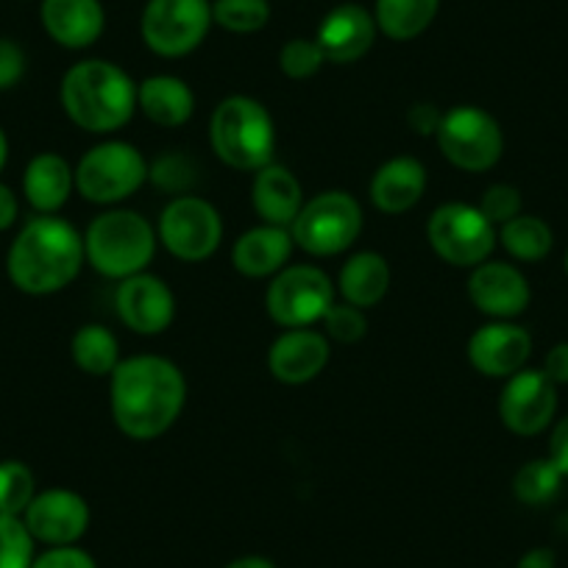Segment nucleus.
Segmentation results:
<instances>
[{
  "label": "nucleus",
  "instance_id": "f257e3e1",
  "mask_svg": "<svg viewBox=\"0 0 568 568\" xmlns=\"http://www.w3.org/2000/svg\"><path fill=\"white\" fill-rule=\"evenodd\" d=\"M187 404V379L173 359L134 354L109 376V413L131 440H156L171 433Z\"/></svg>",
  "mask_w": 568,
  "mask_h": 568
},
{
  "label": "nucleus",
  "instance_id": "f03ea898",
  "mask_svg": "<svg viewBox=\"0 0 568 568\" xmlns=\"http://www.w3.org/2000/svg\"><path fill=\"white\" fill-rule=\"evenodd\" d=\"M84 234L59 215H37L9 245L7 273L20 293L53 296L84 267Z\"/></svg>",
  "mask_w": 568,
  "mask_h": 568
},
{
  "label": "nucleus",
  "instance_id": "7ed1b4c3",
  "mask_svg": "<svg viewBox=\"0 0 568 568\" xmlns=\"http://www.w3.org/2000/svg\"><path fill=\"white\" fill-rule=\"evenodd\" d=\"M64 114L90 134H118L136 114V81L109 59H84L59 87Z\"/></svg>",
  "mask_w": 568,
  "mask_h": 568
},
{
  "label": "nucleus",
  "instance_id": "20e7f679",
  "mask_svg": "<svg viewBox=\"0 0 568 568\" xmlns=\"http://www.w3.org/2000/svg\"><path fill=\"white\" fill-rule=\"evenodd\" d=\"M210 149L226 168L256 173L273 162L276 123L262 101L251 95H229L212 109Z\"/></svg>",
  "mask_w": 568,
  "mask_h": 568
},
{
  "label": "nucleus",
  "instance_id": "39448f33",
  "mask_svg": "<svg viewBox=\"0 0 568 568\" xmlns=\"http://www.w3.org/2000/svg\"><path fill=\"white\" fill-rule=\"evenodd\" d=\"M156 248H160L156 226H151L145 215L125 206H112L95 215L84 232L87 262L101 276L114 282L149 271Z\"/></svg>",
  "mask_w": 568,
  "mask_h": 568
},
{
  "label": "nucleus",
  "instance_id": "423d86ee",
  "mask_svg": "<svg viewBox=\"0 0 568 568\" xmlns=\"http://www.w3.org/2000/svg\"><path fill=\"white\" fill-rule=\"evenodd\" d=\"M149 165L136 145L123 140H103L79 160L75 193L98 206H118L149 182Z\"/></svg>",
  "mask_w": 568,
  "mask_h": 568
},
{
  "label": "nucleus",
  "instance_id": "0eeeda50",
  "mask_svg": "<svg viewBox=\"0 0 568 568\" xmlns=\"http://www.w3.org/2000/svg\"><path fill=\"white\" fill-rule=\"evenodd\" d=\"M291 234L296 248L315 260L346 254L363 234V206L346 190H324L304 201Z\"/></svg>",
  "mask_w": 568,
  "mask_h": 568
},
{
  "label": "nucleus",
  "instance_id": "6e6552de",
  "mask_svg": "<svg viewBox=\"0 0 568 568\" xmlns=\"http://www.w3.org/2000/svg\"><path fill=\"white\" fill-rule=\"evenodd\" d=\"M337 287L329 273L318 265H287L271 278L265 291V310L282 329L318 326L335 304Z\"/></svg>",
  "mask_w": 568,
  "mask_h": 568
},
{
  "label": "nucleus",
  "instance_id": "1a4fd4ad",
  "mask_svg": "<svg viewBox=\"0 0 568 568\" xmlns=\"http://www.w3.org/2000/svg\"><path fill=\"white\" fill-rule=\"evenodd\" d=\"M435 142L446 162L463 173L490 171L505 154V131L499 120L471 103H460L444 112Z\"/></svg>",
  "mask_w": 568,
  "mask_h": 568
},
{
  "label": "nucleus",
  "instance_id": "9d476101",
  "mask_svg": "<svg viewBox=\"0 0 568 568\" xmlns=\"http://www.w3.org/2000/svg\"><path fill=\"white\" fill-rule=\"evenodd\" d=\"M426 240L435 254L452 267H477L490 260L496 240V226L479 212L477 204L449 201L440 204L426 223Z\"/></svg>",
  "mask_w": 568,
  "mask_h": 568
},
{
  "label": "nucleus",
  "instance_id": "9b49d317",
  "mask_svg": "<svg viewBox=\"0 0 568 568\" xmlns=\"http://www.w3.org/2000/svg\"><path fill=\"white\" fill-rule=\"evenodd\" d=\"M156 237L179 262H206L223 243V215L201 195H176L156 221Z\"/></svg>",
  "mask_w": 568,
  "mask_h": 568
},
{
  "label": "nucleus",
  "instance_id": "f8f14e48",
  "mask_svg": "<svg viewBox=\"0 0 568 568\" xmlns=\"http://www.w3.org/2000/svg\"><path fill=\"white\" fill-rule=\"evenodd\" d=\"M212 29L210 0H149L140 18V37L162 59L190 57Z\"/></svg>",
  "mask_w": 568,
  "mask_h": 568
},
{
  "label": "nucleus",
  "instance_id": "ddd939ff",
  "mask_svg": "<svg viewBox=\"0 0 568 568\" xmlns=\"http://www.w3.org/2000/svg\"><path fill=\"white\" fill-rule=\"evenodd\" d=\"M557 415V385L540 368H521L507 376L499 393V418L507 433L535 438Z\"/></svg>",
  "mask_w": 568,
  "mask_h": 568
},
{
  "label": "nucleus",
  "instance_id": "4468645a",
  "mask_svg": "<svg viewBox=\"0 0 568 568\" xmlns=\"http://www.w3.org/2000/svg\"><path fill=\"white\" fill-rule=\"evenodd\" d=\"M114 310L134 335L156 337L171 329L176 321V296L165 278L142 271L118 282Z\"/></svg>",
  "mask_w": 568,
  "mask_h": 568
},
{
  "label": "nucleus",
  "instance_id": "2eb2a0df",
  "mask_svg": "<svg viewBox=\"0 0 568 568\" xmlns=\"http://www.w3.org/2000/svg\"><path fill=\"white\" fill-rule=\"evenodd\" d=\"M23 524L31 538L45 546H75L90 529V505L70 488L37 490Z\"/></svg>",
  "mask_w": 568,
  "mask_h": 568
},
{
  "label": "nucleus",
  "instance_id": "dca6fc26",
  "mask_svg": "<svg viewBox=\"0 0 568 568\" xmlns=\"http://www.w3.org/2000/svg\"><path fill=\"white\" fill-rule=\"evenodd\" d=\"M466 291L468 302L490 321H516L532 302V287L513 262L485 260L471 267Z\"/></svg>",
  "mask_w": 568,
  "mask_h": 568
},
{
  "label": "nucleus",
  "instance_id": "f3484780",
  "mask_svg": "<svg viewBox=\"0 0 568 568\" xmlns=\"http://www.w3.org/2000/svg\"><path fill=\"white\" fill-rule=\"evenodd\" d=\"M468 363L488 379H501L527 368L532 335L516 321H488L468 337Z\"/></svg>",
  "mask_w": 568,
  "mask_h": 568
},
{
  "label": "nucleus",
  "instance_id": "a211bd4d",
  "mask_svg": "<svg viewBox=\"0 0 568 568\" xmlns=\"http://www.w3.org/2000/svg\"><path fill=\"white\" fill-rule=\"evenodd\" d=\"M329 357L332 343L321 329H284L267 348V371L282 385L298 387L318 379Z\"/></svg>",
  "mask_w": 568,
  "mask_h": 568
},
{
  "label": "nucleus",
  "instance_id": "6ab92c4d",
  "mask_svg": "<svg viewBox=\"0 0 568 568\" xmlns=\"http://www.w3.org/2000/svg\"><path fill=\"white\" fill-rule=\"evenodd\" d=\"M376 34H379V29H376L374 12H368L359 3H341V7L324 14L315 42L324 51L326 62L354 64L368 57Z\"/></svg>",
  "mask_w": 568,
  "mask_h": 568
},
{
  "label": "nucleus",
  "instance_id": "aec40b11",
  "mask_svg": "<svg viewBox=\"0 0 568 568\" xmlns=\"http://www.w3.org/2000/svg\"><path fill=\"white\" fill-rule=\"evenodd\" d=\"M40 20L45 34L68 51L95 45L106 29L101 0H42Z\"/></svg>",
  "mask_w": 568,
  "mask_h": 568
},
{
  "label": "nucleus",
  "instance_id": "412c9836",
  "mask_svg": "<svg viewBox=\"0 0 568 568\" xmlns=\"http://www.w3.org/2000/svg\"><path fill=\"white\" fill-rule=\"evenodd\" d=\"M293 251H296V243H293L291 229L260 223L234 240L232 265L245 278H273L291 265Z\"/></svg>",
  "mask_w": 568,
  "mask_h": 568
},
{
  "label": "nucleus",
  "instance_id": "4be33fe9",
  "mask_svg": "<svg viewBox=\"0 0 568 568\" xmlns=\"http://www.w3.org/2000/svg\"><path fill=\"white\" fill-rule=\"evenodd\" d=\"M426 168L415 156H393L376 168L368 184V199L382 215H404L415 210L426 193Z\"/></svg>",
  "mask_w": 568,
  "mask_h": 568
},
{
  "label": "nucleus",
  "instance_id": "5701e85b",
  "mask_svg": "<svg viewBox=\"0 0 568 568\" xmlns=\"http://www.w3.org/2000/svg\"><path fill=\"white\" fill-rule=\"evenodd\" d=\"M304 201H307L304 199V187L291 168L271 162V165L254 173V182H251V204H254L256 217L262 223L291 229L298 212H302Z\"/></svg>",
  "mask_w": 568,
  "mask_h": 568
},
{
  "label": "nucleus",
  "instance_id": "b1692460",
  "mask_svg": "<svg viewBox=\"0 0 568 568\" xmlns=\"http://www.w3.org/2000/svg\"><path fill=\"white\" fill-rule=\"evenodd\" d=\"M136 112L160 129H179L195 114V92L179 75H149L136 84Z\"/></svg>",
  "mask_w": 568,
  "mask_h": 568
},
{
  "label": "nucleus",
  "instance_id": "393cba45",
  "mask_svg": "<svg viewBox=\"0 0 568 568\" xmlns=\"http://www.w3.org/2000/svg\"><path fill=\"white\" fill-rule=\"evenodd\" d=\"M75 190V171L64 156L45 151L26 165L23 195L40 215H57Z\"/></svg>",
  "mask_w": 568,
  "mask_h": 568
},
{
  "label": "nucleus",
  "instance_id": "a878e982",
  "mask_svg": "<svg viewBox=\"0 0 568 568\" xmlns=\"http://www.w3.org/2000/svg\"><path fill=\"white\" fill-rule=\"evenodd\" d=\"M393 282L390 262L379 251H357L348 256L337 276V293L346 304L371 310L382 304Z\"/></svg>",
  "mask_w": 568,
  "mask_h": 568
},
{
  "label": "nucleus",
  "instance_id": "bb28decb",
  "mask_svg": "<svg viewBox=\"0 0 568 568\" xmlns=\"http://www.w3.org/2000/svg\"><path fill=\"white\" fill-rule=\"evenodd\" d=\"M438 12L440 0H376L374 20L387 40L409 42L435 23Z\"/></svg>",
  "mask_w": 568,
  "mask_h": 568
},
{
  "label": "nucleus",
  "instance_id": "cd10ccee",
  "mask_svg": "<svg viewBox=\"0 0 568 568\" xmlns=\"http://www.w3.org/2000/svg\"><path fill=\"white\" fill-rule=\"evenodd\" d=\"M70 354H73L75 368L87 376H95V379H109L123 359L118 337L103 324L79 326L73 341H70Z\"/></svg>",
  "mask_w": 568,
  "mask_h": 568
},
{
  "label": "nucleus",
  "instance_id": "c85d7f7f",
  "mask_svg": "<svg viewBox=\"0 0 568 568\" xmlns=\"http://www.w3.org/2000/svg\"><path fill=\"white\" fill-rule=\"evenodd\" d=\"M496 240L516 262H544L555 248V232L549 223L527 212L496 229Z\"/></svg>",
  "mask_w": 568,
  "mask_h": 568
},
{
  "label": "nucleus",
  "instance_id": "c756f323",
  "mask_svg": "<svg viewBox=\"0 0 568 568\" xmlns=\"http://www.w3.org/2000/svg\"><path fill=\"white\" fill-rule=\"evenodd\" d=\"M562 474L557 471L555 463L549 457H538V460L524 463L513 477V494L521 505L527 507H544L560 494Z\"/></svg>",
  "mask_w": 568,
  "mask_h": 568
},
{
  "label": "nucleus",
  "instance_id": "7c9ffc66",
  "mask_svg": "<svg viewBox=\"0 0 568 568\" xmlns=\"http://www.w3.org/2000/svg\"><path fill=\"white\" fill-rule=\"evenodd\" d=\"M271 20L267 0H215L212 3V23L229 34H256Z\"/></svg>",
  "mask_w": 568,
  "mask_h": 568
},
{
  "label": "nucleus",
  "instance_id": "2f4dec72",
  "mask_svg": "<svg viewBox=\"0 0 568 568\" xmlns=\"http://www.w3.org/2000/svg\"><path fill=\"white\" fill-rule=\"evenodd\" d=\"M37 496V479L26 463L3 460L0 463V513L18 516L29 510L31 499Z\"/></svg>",
  "mask_w": 568,
  "mask_h": 568
},
{
  "label": "nucleus",
  "instance_id": "473e14b6",
  "mask_svg": "<svg viewBox=\"0 0 568 568\" xmlns=\"http://www.w3.org/2000/svg\"><path fill=\"white\" fill-rule=\"evenodd\" d=\"M34 546L37 540L23 518L0 513V568H31L37 557Z\"/></svg>",
  "mask_w": 568,
  "mask_h": 568
},
{
  "label": "nucleus",
  "instance_id": "72a5a7b5",
  "mask_svg": "<svg viewBox=\"0 0 568 568\" xmlns=\"http://www.w3.org/2000/svg\"><path fill=\"white\" fill-rule=\"evenodd\" d=\"M324 64H326V57L324 51H321L318 42L304 40V37L284 42L282 51H278V70L293 81L313 79Z\"/></svg>",
  "mask_w": 568,
  "mask_h": 568
},
{
  "label": "nucleus",
  "instance_id": "f704fd0d",
  "mask_svg": "<svg viewBox=\"0 0 568 568\" xmlns=\"http://www.w3.org/2000/svg\"><path fill=\"white\" fill-rule=\"evenodd\" d=\"M149 182L165 193L187 195L195 187V165L184 154H162L149 165Z\"/></svg>",
  "mask_w": 568,
  "mask_h": 568
},
{
  "label": "nucleus",
  "instance_id": "c9c22d12",
  "mask_svg": "<svg viewBox=\"0 0 568 568\" xmlns=\"http://www.w3.org/2000/svg\"><path fill=\"white\" fill-rule=\"evenodd\" d=\"M321 332H324L329 341L335 343H359L365 337V332H368V315H365V310L354 307V304H332L329 313L324 315V321H321Z\"/></svg>",
  "mask_w": 568,
  "mask_h": 568
},
{
  "label": "nucleus",
  "instance_id": "e433bc0d",
  "mask_svg": "<svg viewBox=\"0 0 568 568\" xmlns=\"http://www.w3.org/2000/svg\"><path fill=\"white\" fill-rule=\"evenodd\" d=\"M479 212L494 223L496 229L505 226L507 221L518 217L524 212V199H521V190L513 187V184H490L483 195H479Z\"/></svg>",
  "mask_w": 568,
  "mask_h": 568
},
{
  "label": "nucleus",
  "instance_id": "4c0bfd02",
  "mask_svg": "<svg viewBox=\"0 0 568 568\" xmlns=\"http://www.w3.org/2000/svg\"><path fill=\"white\" fill-rule=\"evenodd\" d=\"M31 568H98L95 557L87 549L75 546H48L34 557Z\"/></svg>",
  "mask_w": 568,
  "mask_h": 568
},
{
  "label": "nucleus",
  "instance_id": "58836bf2",
  "mask_svg": "<svg viewBox=\"0 0 568 568\" xmlns=\"http://www.w3.org/2000/svg\"><path fill=\"white\" fill-rule=\"evenodd\" d=\"M26 75V53L14 40L0 37V90H12Z\"/></svg>",
  "mask_w": 568,
  "mask_h": 568
},
{
  "label": "nucleus",
  "instance_id": "ea45409f",
  "mask_svg": "<svg viewBox=\"0 0 568 568\" xmlns=\"http://www.w3.org/2000/svg\"><path fill=\"white\" fill-rule=\"evenodd\" d=\"M440 120H444V112L435 103H413L407 112V125L420 136L438 134Z\"/></svg>",
  "mask_w": 568,
  "mask_h": 568
},
{
  "label": "nucleus",
  "instance_id": "a19ab883",
  "mask_svg": "<svg viewBox=\"0 0 568 568\" xmlns=\"http://www.w3.org/2000/svg\"><path fill=\"white\" fill-rule=\"evenodd\" d=\"M549 460L555 463L557 471L568 477V415H562L549 435Z\"/></svg>",
  "mask_w": 568,
  "mask_h": 568
},
{
  "label": "nucleus",
  "instance_id": "79ce46f5",
  "mask_svg": "<svg viewBox=\"0 0 568 568\" xmlns=\"http://www.w3.org/2000/svg\"><path fill=\"white\" fill-rule=\"evenodd\" d=\"M540 371H544V374L549 376L557 387L568 385V341L555 343V346L546 352L544 368Z\"/></svg>",
  "mask_w": 568,
  "mask_h": 568
},
{
  "label": "nucleus",
  "instance_id": "37998d69",
  "mask_svg": "<svg viewBox=\"0 0 568 568\" xmlns=\"http://www.w3.org/2000/svg\"><path fill=\"white\" fill-rule=\"evenodd\" d=\"M18 215H20L18 195H14V190L9 187V184L0 182V232L12 229L14 223H18Z\"/></svg>",
  "mask_w": 568,
  "mask_h": 568
},
{
  "label": "nucleus",
  "instance_id": "c03bdc74",
  "mask_svg": "<svg viewBox=\"0 0 568 568\" xmlns=\"http://www.w3.org/2000/svg\"><path fill=\"white\" fill-rule=\"evenodd\" d=\"M557 566V557L549 546H535V549L524 551L518 557V566L516 568H555Z\"/></svg>",
  "mask_w": 568,
  "mask_h": 568
},
{
  "label": "nucleus",
  "instance_id": "a18cd8bd",
  "mask_svg": "<svg viewBox=\"0 0 568 568\" xmlns=\"http://www.w3.org/2000/svg\"><path fill=\"white\" fill-rule=\"evenodd\" d=\"M223 568H276V562L267 560V557L262 555H245V557H237V560L226 562Z\"/></svg>",
  "mask_w": 568,
  "mask_h": 568
},
{
  "label": "nucleus",
  "instance_id": "49530a36",
  "mask_svg": "<svg viewBox=\"0 0 568 568\" xmlns=\"http://www.w3.org/2000/svg\"><path fill=\"white\" fill-rule=\"evenodd\" d=\"M7 160H9V140L7 134H3V129H0V171L7 168Z\"/></svg>",
  "mask_w": 568,
  "mask_h": 568
},
{
  "label": "nucleus",
  "instance_id": "de8ad7c7",
  "mask_svg": "<svg viewBox=\"0 0 568 568\" xmlns=\"http://www.w3.org/2000/svg\"><path fill=\"white\" fill-rule=\"evenodd\" d=\"M560 527H562V529H566V532H568V513H566V516H562V518H560Z\"/></svg>",
  "mask_w": 568,
  "mask_h": 568
},
{
  "label": "nucleus",
  "instance_id": "09e8293b",
  "mask_svg": "<svg viewBox=\"0 0 568 568\" xmlns=\"http://www.w3.org/2000/svg\"><path fill=\"white\" fill-rule=\"evenodd\" d=\"M562 267H566V276H568V251H566V260H562Z\"/></svg>",
  "mask_w": 568,
  "mask_h": 568
}]
</instances>
